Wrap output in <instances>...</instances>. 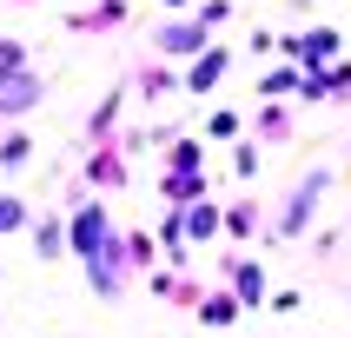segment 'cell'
<instances>
[{"label":"cell","instance_id":"7","mask_svg":"<svg viewBox=\"0 0 351 338\" xmlns=\"http://www.w3.org/2000/svg\"><path fill=\"white\" fill-rule=\"evenodd\" d=\"M226 73H232V47H206V53H193V67L179 73V86H186L193 99H206Z\"/></svg>","mask_w":351,"mask_h":338},{"label":"cell","instance_id":"9","mask_svg":"<svg viewBox=\"0 0 351 338\" xmlns=\"http://www.w3.org/2000/svg\"><path fill=\"white\" fill-rule=\"evenodd\" d=\"M86 186H93V193H119V186H126V153L99 139L93 153H86Z\"/></svg>","mask_w":351,"mask_h":338},{"label":"cell","instance_id":"11","mask_svg":"<svg viewBox=\"0 0 351 338\" xmlns=\"http://www.w3.org/2000/svg\"><path fill=\"white\" fill-rule=\"evenodd\" d=\"M193 312H199V325H213V332H232L245 305L232 298V285H219V292H199V305H193Z\"/></svg>","mask_w":351,"mask_h":338},{"label":"cell","instance_id":"27","mask_svg":"<svg viewBox=\"0 0 351 338\" xmlns=\"http://www.w3.org/2000/svg\"><path fill=\"white\" fill-rule=\"evenodd\" d=\"M159 7H166V14H193L199 0H159Z\"/></svg>","mask_w":351,"mask_h":338},{"label":"cell","instance_id":"5","mask_svg":"<svg viewBox=\"0 0 351 338\" xmlns=\"http://www.w3.org/2000/svg\"><path fill=\"white\" fill-rule=\"evenodd\" d=\"M219 265H226V285H232V298L245 305V312H258V305L272 298V285H265V258L232 252V258H219Z\"/></svg>","mask_w":351,"mask_h":338},{"label":"cell","instance_id":"18","mask_svg":"<svg viewBox=\"0 0 351 338\" xmlns=\"http://www.w3.org/2000/svg\"><path fill=\"white\" fill-rule=\"evenodd\" d=\"M258 219H265V213H258L252 199H239V206H226V232H219V239H252Z\"/></svg>","mask_w":351,"mask_h":338},{"label":"cell","instance_id":"19","mask_svg":"<svg viewBox=\"0 0 351 338\" xmlns=\"http://www.w3.org/2000/svg\"><path fill=\"white\" fill-rule=\"evenodd\" d=\"M27 226H34V206H27L20 193H0V239H7V232H27Z\"/></svg>","mask_w":351,"mask_h":338},{"label":"cell","instance_id":"21","mask_svg":"<svg viewBox=\"0 0 351 338\" xmlns=\"http://www.w3.org/2000/svg\"><path fill=\"white\" fill-rule=\"evenodd\" d=\"M199 139H239V113H232V106H219V113H206Z\"/></svg>","mask_w":351,"mask_h":338},{"label":"cell","instance_id":"15","mask_svg":"<svg viewBox=\"0 0 351 338\" xmlns=\"http://www.w3.org/2000/svg\"><path fill=\"white\" fill-rule=\"evenodd\" d=\"M252 139H258V146H285V139H292V113H285V106H258Z\"/></svg>","mask_w":351,"mask_h":338},{"label":"cell","instance_id":"22","mask_svg":"<svg viewBox=\"0 0 351 338\" xmlns=\"http://www.w3.org/2000/svg\"><path fill=\"white\" fill-rule=\"evenodd\" d=\"M126 252H133V272H153V258H159V239H146V232H126Z\"/></svg>","mask_w":351,"mask_h":338},{"label":"cell","instance_id":"24","mask_svg":"<svg viewBox=\"0 0 351 338\" xmlns=\"http://www.w3.org/2000/svg\"><path fill=\"white\" fill-rule=\"evenodd\" d=\"M232 173L239 179H258V139H239V146H232Z\"/></svg>","mask_w":351,"mask_h":338},{"label":"cell","instance_id":"8","mask_svg":"<svg viewBox=\"0 0 351 338\" xmlns=\"http://www.w3.org/2000/svg\"><path fill=\"white\" fill-rule=\"evenodd\" d=\"M179 226H186V245H213V239L226 232V206L193 199V206H179Z\"/></svg>","mask_w":351,"mask_h":338},{"label":"cell","instance_id":"1","mask_svg":"<svg viewBox=\"0 0 351 338\" xmlns=\"http://www.w3.org/2000/svg\"><path fill=\"white\" fill-rule=\"evenodd\" d=\"M325 193H332V166H312V173L285 193V206H278V219H272V239H305L318 206H325Z\"/></svg>","mask_w":351,"mask_h":338},{"label":"cell","instance_id":"12","mask_svg":"<svg viewBox=\"0 0 351 338\" xmlns=\"http://www.w3.org/2000/svg\"><path fill=\"white\" fill-rule=\"evenodd\" d=\"M119 20H126V0H93V7H86V14H73L66 27H73V34H113Z\"/></svg>","mask_w":351,"mask_h":338},{"label":"cell","instance_id":"2","mask_svg":"<svg viewBox=\"0 0 351 338\" xmlns=\"http://www.w3.org/2000/svg\"><path fill=\"white\" fill-rule=\"evenodd\" d=\"M80 265H86V285H93L99 298H119L126 285H133V252H126V232H106L93 252L80 258Z\"/></svg>","mask_w":351,"mask_h":338},{"label":"cell","instance_id":"13","mask_svg":"<svg viewBox=\"0 0 351 338\" xmlns=\"http://www.w3.org/2000/svg\"><path fill=\"white\" fill-rule=\"evenodd\" d=\"M166 173H206V139L173 133L166 139Z\"/></svg>","mask_w":351,"mask_h":338},{"label":"cell","instance_id":"3","mask_svg":"<svg viewBox=\"0 0 351 338\" xmlns=\"http://www.w3.org/2000/svg\"><path fill=\"white\" fill-rule=\"evenodd\" d=\"M153 47H159V60H193V53L213 47V27H206L199 14H166L153 27Z\"/></svg>","mask_w":351,"mask_h":338},{"label":"cell","instance_id":"10","mask_svg":"<svg viewBox=\"0 0 351 338\" xmlns=\"http://www.w3.org/2000/svg\"><path fill=\"white\" fill-rule=\"evenodd\" d=\"M27 232H34V252H40V265H60V258H73V245H66V213H47V219H34Z\"/></svg>","mask_w":351,"mask_h":338},{"label":"cell","instance_id":"25","mask_svg":"<svg viewBox=\"0 0 351 338\" xmlns=\"http://www.w3.org/2000/svg\"><path fill=\"white\" fill-rule=\"evenodd\" d=\"M278 93H298V67H272L265 73V99H278Z\"/></svg>","mask_w":351,"mask_h":338},{"label":"cell","instance_id":"14","mask_svg":"<svg viewBox=\"0 0 351 338\" xmlns=\"http://www.w3.org/2000/svg\"><path fill=\"white\" fill-rule=\"evenodd\" d=\"M133 86H139V99H173L179 93V73L166 67V60H153V67H139V73H133Z\"/></svg>","mask_w":351,"mask_h":338},{"label":"cell","instance_id":"17","mask_svg":"<svg viewBox=\"0 0 351 338\" xmlns=\"http://www.w3.org/2000/svg\"><path fill=\"white\" fill-rule=\"evenodd\" d=\"M40 146H34V133H0V173H20V166H27V159H34Z\"/></svg>","mask_w":351,"mask_h":338},{"label":"cell","instance_id":"20","mask_svg":"<svg viewBox=\"0 0 351 338\" xmlns=\"http://www.w3.org/2000/svg\"><path fill=\"white\" fill-rule=\"evenodd\" d=\"M119 99H126V93H106V99H99V113L86 119V139H93V146H99V139H106V133L119 126Z\"/></svg>","mask_w":351,"mask_h":338},{"label":"cell","instance_id":"16","mask_svg":"<svg viewBox=\"0 0 351 338\" xmlns=\"http://www.w3.org/2000/svg\"><path fill=\"white\" fill-rule=\"evenodd\" d=\"M159 193L173 206H193V199H206V173H159Z\"/></svg>","mask_w":351,"mask_h":338},{"label":"cell","instance_id":"23","mask_svg":"<svg viewBox=\"0 0 351 338\" xmlns=\"http://www.w3.org/2000/svg\"><path fill=\"white\" fill-rule=\"evenodd\" d=\"M0 73H27V40L0 34Z\"/></svg>","mask_w":351,"mask_h":338},{"label":"cell","instance_id":"26","mask_svg":"<svg viewBox=\"0 0 351 338\" xmlns=\"http://www.w3.org/2000/svg\"><path fill=\"white\" fill-rule=\"evenodd\" d=\"M193 14L206 20V27H213V34H219V27H226V20H232V0H199Z\"/></svg>","mask_w":351,"mask_h":338},{"label":"cell","instance_id":"4","mask_svg":"<svg viewBox=\"0 0 351 338\" xmlns=\"http://www.w3.org/2000/svg\"><path fill=\"white\" fill-rule=\"evenodd\" d=\"M338 47H345L338 27H305V34H285V40H278V53L292 60L298 73H325V67L338 60Z\"/></svg>","mask_w":351,"mask_h":338},{"label":"cell","instance_id":"6","mask_svg":"<svg viewBox=\"0 0 351 338\" xmlns=\"http://www.w3.org/2000/svg\"><path fill=\"white\" fill-rule=\"evenodd\" d=\"M40 99H47V80H40L34 67H27V73H0V126H7V119H27Z\"/></svg>","mask_w":351,"mask_h":338}]
</instances>
